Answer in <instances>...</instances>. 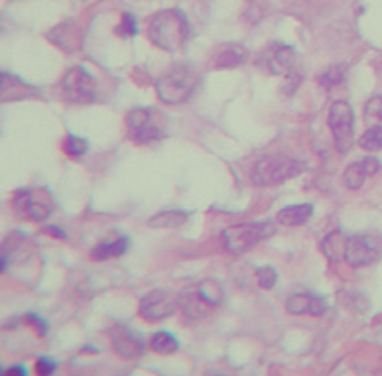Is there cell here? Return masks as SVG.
<instances>
[{"label": "cell", "instance_id": "obj_34", "mask_svg": "<svg viewBox=\"0 0 382 376\" xmlns=\"http://www.w3.org/2000/svg\"><path fill=\"white\" fill-rule=\"evenodd\" d=\"M2 375L6 376H26L28 370L24 367H10L6 370H2Z\"/></svg>", "mask_w": 382, "mask_h": 376}, {"label": "cell", "instance_id": "obj_7", "mask_svg": "<svg viewBox=\"0 0 382 376\" xmlns=\"http://www.w3.org/2000/svg\"><path fill=\"white\" fill-rule=\"evenodd\" d=\"M382 254V239L378 235H371V233H361L349 239V247H347L345 260L353 268L369 266L376 262Z\"/></svg>", "mask_w": 382, "mask_h": 376}, {"label": "cell", "instance_id": "obj_29", "mask_svg": "<svg viewBox=\"0 0 382 376\" xmlns=\"http://www.w3.org/2000/svg\"><path fill=\"white\" fill-rule=\"evenodd\" d=\"M256 276H258V286L264 288V290H270V288H274L276 280H278V274H276V270H274L272 266L258 268Z\"/></svg>", "mask_w": 382, "mask_h": 376}, {"label": "cell", "instance_id": "obj_30", "mask_svg": "<svg viewBox=\"0 0 382 376\" xmlns=\"http://www.w3.org/2000/svg\"><path fill=\"white\" fill-rule=\"evenodd\" d=\"M364 110H366V119L378 120V122L382 124V95H376V97H373L371 101L366 102Z\"/></svg>", "mask_w": 382, "mask_h": 376}, {"label": "cell", "instance_id": "obj_13", "mask_svg": "<svg viewBox=\"0 0 382 376\" xmlns=\"http://www.w3.org/2000/svg\"><path fill=\"white\" fill-rule=\"evenodd\" d=\"M246 52L238 44H221L211 57V65L217 69H233L245 64Z\"/></svg>", "mask_w": 382, "mask_h": 376}, {"label": "cell", "instance_id": "obj_31", "mask_svg": "<svg viewBox=\"0 0 382 376\" xmlns=\"http://www.w3.org/2000/svg\"><path fill=\"white\" fill-rule=\"evenodd\" d=\"M55 367H57V363H55L54 358H47V357H40L36 360V370L37 375H52L55 370Z\"/></svg>", "mask_w": 382, "mask_h": 376}, {"label": "cell", "instance_id": "obj_21", "mask_svg": "<svg viewBox=\"0 0 382 376\" xmlns=\"http://www.w3.org/2000/svg\"><path fill=\"white\" fill-rule=\"evenodd\" d=\"M150 347H152V351L158 353V355H172V353L178 351L180 343H178V339L173 337L172 333H168V331H160V333H156L154 337H152V341H150Z\"/></svg>", "mask_w": 382, "mask_h": 376}, {"label": "cell", "instance_id": "obj_24", "mask_svg": "<svg viewBox=\"0 0 382 376\" xmlns=\"http://www.w3.org/2000/svg\"><path fill=\"white\" fill-rule=\"evenodd\" d=\"M359 144H361V148L371 150V152L382 150V124H376V127H371L366 130L363 136L359 138Z\"/></svg>", "mask_w": 382, "mask_h": 376}, {"label": "cell", "instance_id": "obj_22", "mask_svg": "<svg viewBox=\"0 0 382 376\" xmlns=\"http://www.w3.org/2000/svg\"><path fill=\"white\" fill-rule=\"evenodd\" d=\"M130 138L137 142V144H150L156 140H162L164 138V130L160 127H156L154 122H148L144 127H140L137 130H130Z\"/></svg>", "mask_w": 382, "mask_h": 376}, {"label": "cell", "instance_id": "obj_23", "mask_svg": "<svg viewBox=\"0 0 382 376\" xmlns=\"http://www.w3.org/2000/svg\"><path fill=\"white\" fill-rule=\"evenodd\" d=\"M343 79H345V65H331V67H328L323 74L318 75V83L323 87V89H328V91H331L333 87H337V85H341L343 83Z\"/></svg>", "mask_w": 382, "mask_h": 376}, {"label": "cell", "instance_id": "obj_2", "mask_svg": "<svg viewBox=\"0 0 382 376\" xmlns=\"http://www.w3.org/2000/svg\"><path fill=\"white\" fill-rule=\"evenodd\" d=\"M197 74L187 65H175L156 81V93L166 105H180L187 101L197 87Z\"/></svg>", "mask_w": 382, "mask_h": 376}, {"label": "cell", "instance_id": "obj_32", "mask_svg": "<svg viewBox=\"0 0 382 376\" xmlns=\"http://www.w3.org/2000/svg\"><path fill=\"white\" fill-rule=\"evenodd\" d=\"M328 310V303L323 298H319V295H311L310 300V313L313 317H321L323 313Z\"/></svg>", "mask_w": 382, "mask_h": 376}, {"label": "cell", "instance_id": "obj_20", "mask_svg": "<svg viewBox=\"0 0 382 376\" xmlns=\"http://www.w3.org/2000/svg\"><path fill=\"white\" fill-rule=\"evenodd\" d=\"M197 298L201 302L207 303L211 307H217L219 303L223 302L225 292H223V286L215 282V280H205L197 286Z\"/></svg>", "mask_w": 382, "mask_h": 376}, {"label": "cell", "instance_id": "obj_3", "mask_svg": "<svg viewBox=\"0 0 382 376\" xmlns=\"http://www.w3.org/2000/svg\"><path fill=\"white\" fill-rule=\"evenodd\" d=\"M274 233H276V225L268 221L241 223V225H233L223 230V240L231 254H243L248 248L256 247L260 240L270 239Z\"/></svg>", "mask_w": 382, "mask_h": 376}, {"label": "cell", "instance_id": "obj_6", "mask_svg": "<svg viewBox=\"0 0 382 376\" xmlns=\"http://www.w3.org/2000/svg\"><path fill=\"white\" fill-rule=\"evenodd\" d=\"M14 209L20 217H26L30 221H46L54 211L52 193L44 187L20 189L14 197Z\"/></svg>", "mask_w": 382, "mask_h": 376}, {"label": "cell", "instance_id": "obj_12", "mask_svg": "<svg viewBox=\"0 0 382 376\" xmlns=\"http://www.w3.org/2000/svg\"><path fill=\"white\" fill-rule=\"evenodd\" d=\"M47 37L62 47V49H65V52H75L77 47L81 46V30L77 26V22H71V20L62 22L59 26H55L47 34Z\"/></svg>", "mask_w": 382, "mask_h": 376}, {"label": "cell", "instance_id": "obj_27", "mask_svg": "<svg viewBox=\"0 0 382 376\" xmlns=\"http://www.w3.org/2000/svg\"><path fill=\"white\" fill-rule=\"evenodd\" d=\"M115 32H117V36H120V37L137 36L138 24H137V18H134V14L125 12V14H122V22H120V26H117Z\"/></svg>", "mask_w": 382, "mask_h": 376}, {"label": "cell", "instance_id": "obj_33", "mask_svg": "<svg viewBox=\"0 0 382 376\" xmlns=\"http://www.w3.org/2000/svg\"><path fill=\"white\" fill-rule=\"evenodd\" d=\"M26 323H30V325H34V327H36V333L40 335V337H44V335H46L47 325L40 319V315H36V313H28Z\"/></svg>", "mask_w": 382, "mask_h": 376}, {"label": "cell", "instance_id": "obj_4", "mask_svg": "<svg viewBox=\"0 0 382 376\" xmlns=\"http://www.w3.org/2000/svg\"><path fill=\"white\" fill-rule=\"evenodd\" d=\"M308 164H303L298 158L270 156L262 158L253 170V180L256 185H276L282 184L290 177L300 175Z\"/></svg>", "mask_w": 382, "mask_h": 376}, {"label": "cell", "instance_id": "obj_8", "mask_svg": "<svg viewBox=\"0 0 382 376\" xmlns=\"http://www.w3.org/2000/svg\"><path fill=\"white\" fill-rule=\"evenodd\" d=\"M178 310V298L166 290H154L146 294L138 305V315L148 323H158L173 315Z\"/></svg>", "mask_w": 382, "mask_h": 376}, {"label": "cell", "instance_id": "obj_16", "mask_svg": "<svg viewBox=\"0 0 382 376\" xmlns=\"http://www.w3.org/2000/svg\"><path fill=\"white\" fill-rule=\"evenodd\" d=\"M347 247H349V239L341 230H333L321 242V250L323 254L331 260V262H341L347 257Z\"/></svg>", "mask_w": 382, "mask_h": 376}, {"label": "cell", "instance_id": "obj_28", "mask_svg": "<svg viewBox=\"0 0 382 376\" xmlns=\"http://www.w3.org/2000/svg\"><path fill=\"white\" fill-rule=\"evenodd\" d=\"M87 140H83V138L79 136H69L67 140H65L64 144V150L69 154V156H75L79 158L83 156L85 152H87Z\"/></svg>", "mask_w": 382, "mask_h": 376}, {"label": "cell", "instance_id": "obj_9", "mask_svg": "<svg viewBox=\"0 0 382 376\" xmlns=\"http://www.w3.org/2000/svg\"><path fill=\"white\" fill-rule=\"evenodd\" d=\"M62 89L67 95V99L73 102H93L97 93V81L91 74H87L83 67H73L62 79Z\"/></svg>", "mask_w": 382, "mask_h": 376}, {"label": "cell", "instance_id": "obj_26", "mask_svg": "<svg viewBox=\"0 0 382 376\" xmlns=\"http://www.w3.org/2000/svg\"><path fill=\"white\" fill-rule=\"evenodd\" d=\"M310 300L311 295L308 294H296L288 298V303H286V310L294 315H303V313L310 312Z\"/></svg>", "mask_w": 382, "mask_h": 376}, {"label": "cell", "instance_id": "obj_17", "mask_svg": "<svg viewBox=\"0 0 382 376\" xmlns=\"http://www.w3.org/2000/svg\"><path fill=\"white\" fill-rule=\"evenodd\" d=\"M311 215H313V205H310V203H300V205H291V207L282 209V211L278 213L276 221H278L280 225H286V227H300V225L310 221Z\"/></svg>", "mask_w": 382, "mask_h": 376}, {"label": "cell", "instance_id": "obj_35", "mask_svg": "<svg viewBox=\"0 0 382 376\" xmlns=\"http://www.w3.org/2000/svg\"><path fill=\"white\" fill-rule=\"evenodd\" d=\"M44 233H46V235H52V237H55V239H65V237H67V235H65V230H62L59 227H46Z\"/></svg>", "mask_w": 382, "mask_h": 376}, {"label": "cell", "instance_id": "obj_19", "mask_svg": "<svg viewBox=\"0 0 382 376\" xmlns=\"http://www.w3.org/2000/svg\"><path fill=\"white\" fill-rule=\"evenodd\" d=\"M187 217H190V215L185 211L173 209V211H164L154 215L152 219L148 221V225H150L152 229H178V227H182L183 223L187 221Z\"/></svg>", "mask_w": 382, "mask_h": 376}, {"label": "cell", "instance_id": "obj_25", "mask_svg": "<svg viewBox=\"0 0 382 376\" xmlns=\"http://www.w3.org/2000/svg\"><path fill=\"white\" fill-rule=\"evenodd\" d=\"M148 122H152V109L138 107V109H132L127 114V127L130 130L140 129V127H144Z\"/></svg>", "mask_w": 382, "mask_h": 376}, {"label": "cell", "instance_id": "obj_5", "mask_svg": "<svg viewBox=\"0 0 382 376\" xmlns=\"http://www.w3.org/2000/svg\"><path fill=\"white\" fill-rule=\"evenodd\" d=\"M329 129L335 138V146L339 152H349L355 142V114L347 101H337L329 109Z\"/></svg>", "mask_w": 382, "mask_h": 376}, {"label": "cell", "instance_id": "obj_15", "mask_svg": "<svg viewBox=\"0 0 382 376\" xmlns=\"http://www.w3.org/2000/svg\"><path fill=\"white\" fill-rule=\"evenodd\" d=\"M112 351L122 358H138L144 353V347L140 339H137L132 333H128L125 329H119L112 335Z\"/></svg>", "mask_w": 382, "mask_h": 376}, {"label": "cell", "instance_id": "obj_11", "mask_svg": "<svg viewBox=\"0 0 382 376\" xmlns=\"http://www.w3.org/2000/svg\"><path fill=\"white\" fill-rule=\"evenodd\" d=\"M378 170H381V162L376 158H363L361 162L347 165L345 174H343V184L349 189H359V187H363L364 180L369 175L376 174Z\"/></svg>", "mask_w": 382, "mask_h": 376}, {"label": "cell", "instance_id": "obj_14", "mask_svg": "<svg viewBox=\"0 0 382 376\" xmlns=\"http://www.w3.org/2000/svg\"><path fill=\"white\" fill-rule=\"evenodd\" d=\"M0 87H2V102L18 101V99H24L30 95H36L34 87H30L28 83H24V79H20L12 74H2Z\"/></svg>", "mask_w": 382, "mask_h": 376}, {"label": "cell", "instance_id": "obj_1", "mask_svg": "<svg viewBox=\"0 0 382 376\" xmlns=\"http://www.w3.org/2000/svg\"><path fill=\"white\" fill-rule=\"evenodd\" d=\"M190 34V22L182 10H160L148 22V36L152 44L166 52L180 49L187 42Z\"/></svg>", "mask_w": 382, "mask_h": 376}, {"label": "cell", "instance_id": "obj_18", "mask_svg": "<svg viewBox=\"0 0 382 376\" xmlns=\"http://www.w3.org/2000/svg\"><path fill=\"white\" fill-rule=\"evenodd\" d=\"M128 239L127 237H119L117 240H112V242H100L97 247L91 250V260H109V258L115 257H122L125 252L128 250Z\"/></svg>", "mask_w": 382, "mask_h": 376}, {"label": "cell", "instance_id": "obj_10", "mask_svg": "<svg viewBox=\"0 0 382 376\" xmlns=\"http://www.w3.org/2000/svg\"><path fill=\"white\" fill-rule=\"evenodd\" d=\"M266 65L270 67V71L276 75H284V77H291L294 69H296V52L290 46L284 44H276L268 52H266Z\"/></svg>", "mask_w": 382, "mask_h": 376}]
</instances>
